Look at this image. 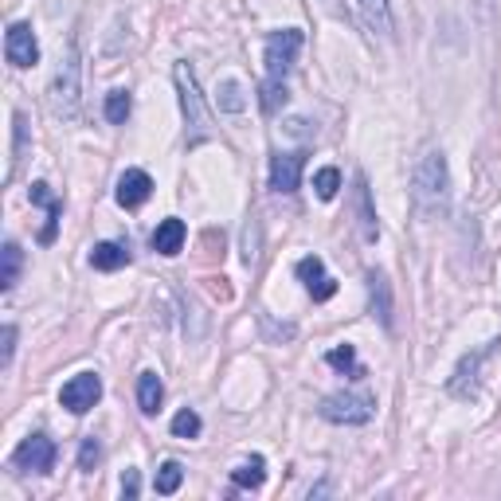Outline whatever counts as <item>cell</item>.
<instances>
[{"mask_svg":"<svg viewBox=\"0 0 501 501\" xmlns=\"http://www.w3.org/2000/svg\"><path fill=\"white\" fill-rule=\"evenodd\" d=\"M102 458V443L95 439V435H87L83 446H78V470H95Z\"/></svg>","mask_w":501,"mask_h":501,"instance_id":"4316f807","label":"cell"},{"mask_svg":"<svg viewBox=\"0 0 501 501\" xmlns=\"http://www.w3.org/2000/svg\"><path fill=\"white\" fill-rule=\"evenodd\" d=\"M177 90H180V110H184V122H189V145L196 149V145L212 141L216 129H212V114H208L204 107V95L200 87H196V71L192 63H177Z\"/></svg>","mask_w":501,"mask_h":501,"instance_id":"7a4b0ae2","label":"cell"},{"mask_svg":"<svg viewBox=\"0 0 501 501\" xmlns=\"http://www.w3.org/2000/svg\"><path fill=\"white\" fill-rule=\"evenodd\" d=\"M12 353H16V325H5V353H0V364H12Z\"/></svg>","mask_w":501,"mask_h":501,"instance_id":"4dcf8cb0","label":"cell"},{"mask_svg":"<svg viewBox=\"0 0 501 501\" xmlns=\"http://www.w3.org/2000/svg\"><path fill=\"white\" fill-rule=\"evenodd\" d=\"M129 110H134V98H129V90H110L107 95V118L114 126H126Z\"/></svg>","mask_w":501,"mask_h":501,"instance_id":"603a6c76","label":"cell"},{"mask_svg":"<svg viewBox=\"0 0 501 501\" xmlns=\"http://www.w3.org/2000/svg\"><path fill=\"white\" fill-rule=\"evenodd\" d=\"M267 482V458L262 455H250L247 463H240L231 470V486L235 490H259V486Z\"/></svg>","mask_w":501,"mask_h":501,"instance_id":"9a60e30c","label":"cell"},{"mask_svg":"<svg viewBox=\"0 0 501 501\" xmlns=\"http://www.w3.org/2000/svg\"><path fill=\"white\" fill-rule=\"evenodd\" d=\"M180 482H184V466L177 463V458H169V463H161V470H157L153 490L169 497V494H177V490H180Z\"/></svg>","mask_w":501,"mask_h":501,"instance_id":"44dd1931","label":"cell"},{"mask_svg":"<svg viewBox=\"0 0 501 501\" xmlns=\"http://www.w3.org/2000/svg\"><path fill=\"white\" fill-rule=\"evenodd\" d=\"M216 107H220L223 114H243V107H247L243 83H235V78H223L220 90H216Z\"/></svg>","mask_w":501,"mask_h":501,"instance_id":"d6986e66","label":"cell"},{"mask_svg":"<svg viewBox=\"0 0 501 501\" xmlns=\"http://www.w3.org/2000/svg\"><path fill=\"white\" fill-rule=\"evenodd\" d=\"M313 189H318V196H322V200H333V196H337V189H341V173H337L333 165H325L322 173L313 177Z\"/></svg>","mask_w":501,"mask_h":501,"instance_id":"d4e9b609","label":"cell"},{"mask_svg":"<svg viewBox=\"0 0 501 501\" xmlns=\"http://www.w3.org/2000/svg\"><path fill=\"white\" fill-rule=\"evenodd\" d=\"M357 8H361V16H364V24L373 32L392 36V8H388V0H357Z\"/></svg>","mask_w":501,"mask_h":501,"instance_id":"ac0fdd59","label":"cell"},{"mask_svg":"<svg viewBox=\"0 0 501 501\" xmlns=\"http://www.w3.org/2000/svg\"><path fill=\"white\" fill-rule=\"evenodd\" d=\"M412 200L427 220L446 216L451 208V173H446V157L439 149H427L412 169Z\"/></svg>","mask_w":501,"mask_h":501,"instance_id":"6da1fadb","label":"cell"},{"mask_svg":"<svg viewBox=\"0 0 501 501\" xmlns=\"http://www.w3.org/2000/svg\"><path fill=\"white\" fill-rule=\"evenodd\" d=\"M357 189H361V223H364V240H376V216H373V208H368V184L364 177H357Z\"/></svg>","mask_w":501,"mask_h":501,"instance_id":"f1b7e54d","label":"cell"},{"mask_svg":"<svg viewBox=\"0 0 501 501\" xmlns=\"http://www.w3.org/2000/svg\"><path fill=\"white\" fill-rule=\"evenodd\" d=\"M138 490H141V486H138V470H126V478H122V497L134 501Z\"/></svg>","mask_w":501,"mask_h":501,"instance_id":"1f68e13d","label":"cell"},{"mask_svg":"<svg viewBox=\"0 0 501 501\" xmlns=\"http://www.w3.org/2000/svg\"><path fill=\"white\" fill-rule=\"evenodd\" d=\"M5 56L12 67H36L39 63V44H36V32L32 24H12V28L5 32Z\"/></svg>","mask_w":501,"mask_h":501,"instance_id":"9c48e42d","label":"cell"},{"mask_svg":"<svg viewBox=\"0 0 501 501\" xmlns=\"http://www.w3.org/2000/svg\"><path fill=\"white\" fill-rule=\"evenodd\" d=\"M325 361L333 364V368H341V373H345V368H349L353 376H361V368H357V349H353V345H337V349L329 353Z\"/></svg>","mask_w":501,"mask_h":501,"instance_id":"484cf974","label":"cell"},{"mask_svg":"<svg viewBox=\"0 0 501 501\" xmlns=\"http://www.w3.org/2000/svg\"><path fill=\"white\" fill-rule=\"evenodd\" d=\"M32 204L47 208V228L39 231V240H44V243H51V240H56V228H59V216H63V204L56 200V196H51V189H47L44 180H39V184H32Z\"/></svg>","mask_w":501,"mask_h":501,"instance_id":"5bb4252c","label":"cell"},{"mask_svg":"<svg viewBox=\"0 0 501 501\" xmlns=\"http://www.w3.org/2000/svg\"><path fill=\"white\" fill-rule=\"evenodd\" d=\"M200 415H196L192 412V407H184V412H177L173 415V435H177V439H196V435H200Z\"/></svg>","mask_w":501,"mask_h":501,"instance_id":"cb8c5ba5","label":"cell"},{"mask_svg":"<svg viewBox=\"0 0 501 501\" xmlns=\"http://www.w3.org/2000/svg\"><path fill=\"white\" fill-rule=\"evenodd\" d=\"M78 102H83V63H78V44L71 39L67 56H63L56 78H51V110H56L63 122H75Z\"/></svg>","mask_w":501,"mask_h":501,"instance_id":"3957f363","label":"cell"},{"mask_svg":"<svg viewBox=\"0 0 501 501\" xmlns=\"http://www.w3.org/2000/svg\"><path fill=\"white\" fill-rule=\"evenodd\" d=\"M161 400H165L161 376H157V373H141V376H138V404H141V412L153 415L157 407H161Z\"/></svg>","mask_w":501,"mask_h":501,"instance_id":"e0dca14e","label":"cell"},{"mask_svg":"<svg viewBox=\"0 0 501 501\" xmlns=\"http://www.w3.org/2000/svg\"><path fill=\"white\" fill-rule=\"evenodd\" d=\"M302 165H306V153H274L271 157V189L274 192H298Z\"/></svg>","mask_w":501,"mask_h":501,"instance_id":"30bf717a","label":"cell"},{"mask_svg":"<svg viewBox=\"0 0 501 501\" xmlns=\"http://www.w3.org/2000/svg\"><path fill=\"white\" fill-rule=\"evenodd\" d=\"M0 255H5V274H0V286H5V290H12V286L20 282L24 250H20V243H16V240H8V243H5V250H0Z\"/></svg>","mask_w":501,"mask_h":501,"instance_id":"ffe728a7","label":"cell"},{"mask_svg":"<svg viewBox=\"0 0 501 501\" xmlns=\"http://www.w3.org/2000/svg\"><path fill=\"white\" fill-rule=\"evenodd\" d=\"M118 204L122 208H141L145 200L153 196V177L145 173V169H126L122 177H118Z\"/></svg>","mask_w":501,"mask_h":501,"instance_id":"8fae6325","label":"cell"},{"mask_svg":"<svg viewBox=\"0 0 501 501\" xmlns=\"http://www.w3.org/2000/svg\"><path fill=\"white\" fill-rule=\"evenodd\" d=\"M184 240H189V228H184V220L169 216V220H161V223H157V231H153V240H149V243H153V250H157V255L173 259V255H180Z\"/></svg>","mask_w":501,"mask_h":501,"instance_id":"7c38bea8","label":"cell"},{"mask_svg":"<svg viewBox=\"0 0 501 501\" xmlns=\"http://www.w3.org/2000/svg\"><path fill=\"white\" fill-rule=\"evenodd\" d=\"M298 279L306 282V286H313L318 279H325V262H322L318 255H306V259L298 262Z\"/></svg>","mask_w":501,"mask_h":501,"instance_id":"83f0119b","label":"cell"},{"mask_svg":"<svg viewBox=\"0 0 501 501\" xmlns=\"http://www.w3.org/2000/svg\"><path fill=\"white\" fill-rule=\"evenodd\" d=\"M259 95H262L259 102H262V110H267V114H279L286 107V98H290L286 95V83H279V78H267V83L259 87Z\"/></svg>","mask_w":501,"mask_h":501,"instance_id":"7402d4cb","label":"cell"},{"mask_svg":"<svg viewBox=\"0 0 501 501\" xmlns=\"http://www.w3.org/2000/svg\"><path fill=\"white\" fill-rule=\"evenodd\" d=\"M368 298H373V313L380 318V325L392 329V286L384 271H368Z\"/></svg>","mask_w":501,"mask_h":501,"instance_id":"4fadbf2b","label":"cell"},{"mask_svg":"<svg viewBox=\"0 0 501 501\" xmlns=\"http://www.w3.org/2000/svg\"><path fill=\"white\" fill-rule=\"evenodd\" d=\"M129 262V247L126 243H98L90 250V267L95 271H122Z\"/></svg>","mask_w":501,"mask_h":501,"instance_id":"2e32d148","label":"cell"},{"mask_svg":"<svg viewBox=\"0 0 501 501\" xmlns=\"http://www.w3.org/2000/svg\"><path fill=\"white\" fill-rule=\"evenodd\" d=\"M497 345L501 341H486L482 349H474V353H466L463 361H458V368H455V376H451V395H458V400H474V395H478V384H482V364L494 357L497 353Z\"/></svg>","mask_w":501,"mask_h":501,"instance_id":"5b68a950","label":"cell"},{"mask_svg":"<svg viewBox=\"0 0 501 501\" xmlns=\"http://www.w3.org/2000/svg\"><path fill=\"white\" fill-rule=\"evenodd\" d=\"M373 407L376 400L373 395H364V392H333V395H325L322 400V419H329V424H345V427H361L373 419Z\"/></svg>","mask_w":501,"mask_h":501,"instance_id":"277c9868","label":"cell"},{"mask_svg":"<svg viewBox=\"0 0 501 501\" xmlns=\"http://www.w3.org/2000/svg\"><path fill=\"white\" fill-rule=\"evenodd\" d=\"M310 294H313V302H329V298L337 294V282H333V279H329V274H325V279H318V282L310 286Z\"/></svg>","mask_w":501,"mask_h":501,"instance_id":"f546056e","label":"cell"},{"mask_svg":"<svg viewBox=\"0 0 501 501\" xmlns=\"http://www.w3.org/2000/svg\"><path fill=\"white\" fill-rule=\"evenodd\" d=\"M12 463H16L20 470H28V474H47L51 466H56V443H51L47 435H28V439L16 446Z\"/></svg>","mask_w":501,"mask_h":501,"instance_id":"ba28073f","label":"cell"},{"mask_svg":"<svg viewBox=\"0 0 501 501\" xmlns=\"http://www.w3.org/2000/svg\"><path fill=\"white\" fill-rule=\"evenodd\" d=\"M298 51H302V32L298 28L271 32L267 36V78H279V83H286L290 67L298 63Z\"/></svg>","mask_w":501,"mask_h":501,"instance_id":"8992f818","label":"cell"},{"mask_svg":"<svg viewBox=\"0 0 501 501\" xmlns=\"http://www.w3.org/2000/svg\"><path fill=\"white\" fill-rule=\"evenodd\" d=\"M98 395H102V380H98V373H78V376H71L67 384H63L59 404L67 407L71 415H87L90 407L98 404Z\"/></svg>","mask_w":501,"mask_h":501,"instance_id":"52a82bcc","label":"cell"}]
</instances>
